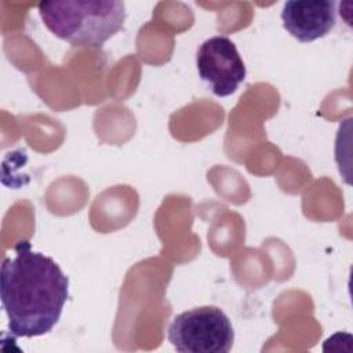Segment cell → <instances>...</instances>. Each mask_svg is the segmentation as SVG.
Wrapping results in <instances>:
<instances>
[{
	"label": "cell",
	"instance_id": "3",
	"mask_svg": "<svg viewBox=\"0 0 353 353\" xmlns=\"http://www.w3.org/2000/svg\"><path fill=\"white\" fill-rule=\"evenodd\" d=\"M181 353H228L234 342L229 317L216 306H200L176 314L167 332Z\"/></svg>",
	"mask_w": 353,
	"mask_h": 353
},
{
	"label": "cell",
	"instance_id": "5",
	"mask_svg": "<svg viewBox=\"0 0 353 353\" xmlns=\"http://www.w3.org/2000/svg\"><path fill=\"white\" fill-rule=\"evenodd\" d=\"M284 29L298 41L309 43L328 34L336 23V3L331 0H291L281 10Z\"/></svg>",
	"mask_w": 353,
	"mask_h": 353
},
{
	"label": "cell",
	"instance_id": "4",
	"mask_svg": "<svg viewBox=\"0 0 353 353\" xmlns=\"http://www.w3.org/2000/svg\"><path fill=\"white\" fill-rule=\"evenodd\" d=\"M200 79L216 97H229L244 81L247 69L236 44L226 36L203 41L196 54Z\"/></svg>",
	"mask_w": 353,
	"mask_h": 353
},
{
	"label": "cell",
	"instance_id": "2",
	"mask_svg": "<svg viewBox=\"0 0 353 353\" xmlns=\"http://www.w3.org/2000/svg\"><path fill=\"white\" fill-rule=\"evenodd\" d=\"M47 29L73 47L99 48L124 25L125 6L119 0H52L39 4Z\"/></svg>",
	"mask_w": 353,
	"mask_h": 353
},
{
	"label": "cell",
	"instance_id": "1",
	"mask_svg": "<svg viewBox=\"0 0 353 353\" xmlns=\"http://www.w3.org/2000/svg\"><path fill=\"white\" fill-rule=\"evenodd\" d=\"M69 294V279L50 256L29 241L15 245L0 272V298L14 336H40L58 323Z\"/></svg>",
	"mask_w": 353,
	"mask_h": 353
}]
</instances>
